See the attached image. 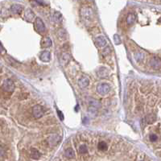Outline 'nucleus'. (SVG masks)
<instances>
[{
    "label": "nucleus",
    "instance_id": "nucleus-1",
    "mask_svg": "<svg viewBox=\"0 0 161 161\" xmlns=\"http://www.w3.org/2000/svg\"><path fill=\"white\" fill-rule=\"evenodd\" d=\"M3 89L4 91L8 92V93H11L15 89V85H14L13 81L11 79H7L4 81L3 84Z\"/></svg>",
    "mask_w": 161,
    "mask_h": 161
},
{
    "label": "nucleus",
    "instance_id": "nucleus-2",
    "mask_svg": "<svg viewBox=\"0 0 161 161\" xmlns=\"http://www.w3.org/2000/svg\"><path fill=\"white\" fill-rule=\"evenodd\" d=\"M32 113H33V115L35 118H40L44 115V110L40 105H36L33 107Z\"/></svg>",
    "mask_w": 161,
    "mask_h": 161
},
{
    "label": "nucleus",
    "instance_id": "nucleus-3",
    "mask_svg": "<svg viewBox=\"0 0 161 161\" xmlns=\"http://www.w3.org/2000/svg\"><path fill=\"white\" fill-rule=\"evenodd\" d=\"M150 64L155 69H159L161 67V60L158 57H153L151 60Z\"/></svg>",
    "mask_w": 161,
    "mask_h": 161
},
{
    "label": "nucleus",
    "instance_id": "nucleus-4",
    "mask_svg": "<svg viewBox=\"0 0 161 161\" xmlns=\"http://www.w3.org/2000/svg\"><path fill=\"white\" fill-rule=\"evenodd\" d=\"M110 90V86L107 84H100L98 86V92L100 94H106Z\"/></svg>",
    "mask_w": 161,
    "mask_h": 161
},
{
    "label": "nucleus",
    "instance_id": "nucleus-5",
    "mask_svg": "<svg viewBox=\"0 0 161 161\" xmlns=\"http://www.w3.org/2000/svg\"><path fill=\"white\" fill-rule=\"evenodd\" d=\"M35 25H36V29H37V31L39 32H40V33H42V32H44L45 31V27H44V23L40 18H37V19H36Z\"/></svg>",
    "mask_w": 161,
    "mask_h": 161
},
{
    "label": "nucleus",
    "instance_id": "nucleus-6",
    "mask_svg": "<svg viewBox=\"0 0 161 161\" xmlns=\"http://www.w3.org/2000/svg\"><path fill=\"white\" fill-rule=\"evenodd\" d=\"M69 60H70V55L65 52V53L62 54L61 59H60V62H61V64H62V65H65L66 64L68 63Z\"/></svg>",
    "mask_w": 161,
    "mask_h": 161
},
{
    "label": "nucleus",
    "instance_id": "nucleus-7",
    "mask_svg": "<svg viewBox=\"0 0 161 161\" xmlns=\"http://www.w3.org/2000/svg\"><path fill=\"white\" fill-rule=\"evenodd\" d=\"M89 83H90V80L87 77H83L80 79L79 82H78V85H79V86L81 89H83V88H85V87L88 86Z\"/></svg>",
    "mask_w": 161,
    "mask_h": 161
},
{
    "label": "nucleus",
    "instance_id": "nucleus-8",
    "mask_svg": "<svg viewBox=\"0 0 161 161\" xmlns=\"http://www.w3.org/2000/svg\"><path fill=\"white\" fill-rule=\"evenodd\" d=\"M31 157L34 159H38L40 157V151L35 148H32L31 150Z\"/></svg>",
    "mask_w": 161,
    "mask_h": 161
},
{
    "label": "nucleus",
    "instance_id": "nucleus-9",
    "mask_svg": "<svg viewBox=\"0 0 161 161\" xmlns=\"http://www.w3.org/2000/svg\"><path fill=\"white\" fill-rule=\"evenodd\" d=\"M52 45V40L48 37H45L41 41V46L42 47H49Z\"/></svg>",
    "mask_w": 161,
    "mask_h": 161
},
{
    "label": "nucleus",
    "instance_id": "nucleus-10",
    "mask_svg": "<svg viewBox=\"0 0 161 161\" xmlns=\"http://www.w3.org/2000/svg\"><path fill=\"white\" fill-rule=\"evenodd\" d=\"M64 155H65V156L68 159H73L75 156V153L72 148H68L65 151V152H64Z\"/></svg>",
    "mask_w": 161,
    "mask_h": 161
},
{
    "label": "nucleus",
    "instance_id": "nucleus-11",
    "mask_svg": "<svg viewBox=\"0 0 161 161\" xmlns=\"http://www.w3.org/2000/svg\"><path fill=\"white\" fill-rule=\"evenodd\" d=\"M50 57H51V55H50L49 52H44L40 56V59L43 61H49Z\"/></svg>",
    "mask_w": 161,
    "mask_h": 161
},
{
    "label": "nucleus",
    "instance_id": "nucleus-12",
    "mask_svg": "<svg viewBox=\"0 0 161 161\" xmlns=\"http://www.w3.org/2000/svg\"><path fill=\"white\" fill-rule=\"evenodd\" d=\"M105 43H106V41H105V40L103 36H100V37L96 39V44H98L99 47H102V46L105 45Z\"/></svg>",
    "mask_w": 161,
    "mask_h": 161
},
{
    "label": "nucleus",
    "instance_id": "nucleus-13",
    "mask_svg": "<svg viewBox=\"0 0 161 161\" xmlns=\"http://www.w3.org/2000/svg\"><path fill=\"white\" fill-rule=\"evenodd\" d=\"M24 17H25V19L27 20L28 21H31L32 19L34 18V14L32 13V11L31 10H29V9H28V10H27V12H25Z\"/></svg>",
    "mask_w": 161,
    "mask_h": 161
},
{
    "label": "nucleus",
    "instance_id": "nucleus-14",
    "mask_svg": "<svg viewBox=\"0 0 161 161\" xmlns=\"http://www.w3.org/2000/svg\"><path fill=\"white\" fill-rule=\"evenodd\" d=\"M23 10V7L20 5H13L11 7V11L15 14H20Z\"/></svg>",
    "mask_w": 161,
    "mask_h": 161
},
{
    "label": "nucleus",
    "instance_id": "nucleus-15",
    "mask_svg": "<svg viewBox=\"0 0 161 161\" xmlns=\"http://www.w3.org/2000/svg\"><path fill=\"white\" fill-rule=\"evenodd\" d=\"M135 17L134 15V14H129V15L127 17V24L129 25H132L133 24L135 23Z\"/></svg>",
    "mask_w": 161,
    "mask_h": 161
},
{
    "label": "nucleus",
    "instance_id": "nucleus-16",
    "mask_svg": "<svg viewBox=\"0 0 161 161\" xmlns=\"http://www.w3.org/2000/svg\"><path fill=\"white\" fill-rule=\"evenodd\" d=\"M98 148L101 151H106L108 149V146H107V144H105V142H100L98 144Z\"/></svg>",
    "mask_w": 161,
    "mask_h": 161
},
{
    "label": "nucleus",
    "instance_id": "nucleus-17",
    "mask_svg": "<svg viewBox=\"0 0 161 161\" xmlns=\"http://www.w3.org/2000/svg\"><path fill=\"white\" fill-rule=\"evenodd\" d=\"M155 120V114H148V115L146 117V121H147V122H148V123L153 122Z\"/></svg>",
    "mask_w": 161,
    "mask_h": 161
},
{
    "label": "nucleus",
    "instance_id": "nucleus-18",
    "mask_svg": "<svg viewBox=\"0 0 161 161\" xmlns=\"http://www.w3.org/2000/svg\"><path fill=\"white\" fill-rule=\"evenodd\" d=\"M79 151L81 154H85L88 152V148L85 145H81L79 148Z\"/></svg>",
    "mask_w": 161,
    "mask_h": 161
},
{
    "label": "nucleus",
    "instance_id": "nucleus-19",
    "mask_svg": "<svg viewBox=\"0 0 161 161\" xmlns=\"http://www.w3.org/2000/svg\"><path fill=\"white\" fill-rule=\"evenodd\" d=\"M149 139H150V140L151 142H155V141H156V140L158 139V136L156 135H155V134H151L149 136Z\"/></svg>",
    "mask_w": 161,
    "mask_h": 161
},
{
    "label": "nucleus",
    "instance_id": "nucleus-20",
    "mask_svg": "<svg viewBox=\"0 0 161 161\" xmlns=\"http://www.w3.org/2000/svg\"><path fill=\"white\" fill-rule=\"evenodd\" d=\"M57 112H58V114H60V115H59V117L61 118V120H63V118H64L62 117V113H61V111H57Z\"/></svg>",
    "mask_w": 161,
    "mask_h": 161
}]
</instances>
